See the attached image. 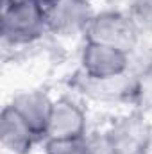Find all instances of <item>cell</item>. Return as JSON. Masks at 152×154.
Segmentation results:
<instances>
[{
	"mask_svg": "<svg viewBox=\"0 0 152 154\" xmlns=\"http://www.w3.org/2000/svg\"><path fill=\"white\" fill-rule=\"evenodd\" d=\"M48 31L43 0H4L0 32L5 43L29 45Z\"/></svg>",
	"mask_w": 152,
	"mask_h": 154,
	"instance_id": "1",
	"label": "cell"
},
{
	"mask_svg": "<svg viewBox=\"0 0 152 154\" xmlns=\"http://www.w3.org/2000/svg\"><path fill=\"white\" fill-rule=\"evenodd\" d=\"M140 29L141 27L131 14L120 11H102L93 14L84 36L88 41L102 43L129 54L138 43Z\"/></svg>",
	"mask_w": 152,
	"mask_h": 154,
	"instance_id": "2",
	"label": "cell"
},
{
	"mask_svg": "<svg viewBox=\"0 0 152 154\" xmlns=\"http://www.w3.org/2000/svg\"><path fill=\"white\" fill-rule=\"evenodd\" d=\"M81 66L84 75L97 82L114 81L129 68V54L113 47L88 41L81 52Z\"/></svg>",
	"mask_w": 152,
	"mask_h": 154,
	"instance_id": "3",
	"label": "cell"
},
{
	"mask_svg": "<svg viewBox=\"0 0 152 154\" xmlns=\"http://www.w3.org/2000/svg\"><path fill=\"white\" fill-rule=\"evenodd\" d=\"M48 31L59 36L86 34L93 18L90 0H43Z\"/></svg>",
	"mask_w": 152,
	"mask_h": 154,
	"instance_id": "4",
	"label": "cell"
},
{
	"mask_svg": "<svg viewBox=\"0 0 152 154\" xmlns=\"http://www.w3.org/2000/svg\"><path fill=\"white\" fill-rule=\"evenodd\" d=\"M116 154H147L152 143V129L140 115H125L104 133Z\"/></svg>",
	"mask_w": 152,
	"mask_h": 154,
	"instance_id": "5",
	"label": "cell"
},
{
	"mask_svg": "<svg viewBox=\"0 0 152 154\" xmlns=\"http://www.w3.org/2000/svg\"><path fill=\"white\" fill-rule=\"evenodd\" d=\"M86 113L77 102L57 99L52 106L47 138H86Z\"/></svg>",
	"mask_w": 152,
	"mask_h": 154,
	"instance_id": "6",
	"label": "cell"
},
{
	"mask_svg": "<svg viewBox=\"0 0 152 154\" xmlns=\"http://www.w3.org/2000/svg\"><path fill=\"white\" fill-rule=\"evenodd\" d=\"M0 140L13 154H29L34 143L39 142L38 134L11 104H7L0 113Z\"/></svg>",
	"mask_w": 152,
	"mask_h": 154,
	"instance_id": "7",
	"label": "cell"
},
{
	"mask_svg": "<svg viewBox=\"0 0 152 154\" xmlns=\"http://www.w3.org/2000/svg\"><path fill=\"white\" fill-rule=\"evenodd\" d=\"M11 106L31 125V129L38 134L39 140L47 138V127H48V120L54 106V100L47 93L38 90L22 91L13 99Z\"/></svg>",
	"mask_w": 152,
	"mask_h": 154,
	"instance_id": "8",
	"label": "cell"
},
{
	"mask_svg": "<svg viewBox=\"0 0 152 154\" xmlns=\"http://www.w3.org/2000/svg\"><path fill=\"white\" fill-rule=\"evenodd\" d=\"M45 154H86V138H47Z\"/></svg>",
	"mask_w": 152,
	"mask_h": 154,
	"instance_id": "9",
	"label": "cell"
},
{
	"mask_svg": "<svg viewBox=\"0 0 152 154\" xmlns=\"http://www.w3.org/2000/svg\"><path fill=\"white\" fill-rule=\"evenodd\" d=\"M131 16L138 22L140 27L152 29V0H132Z\"/></svg>",
	"mask_w": 152,
	"mask_h": 154,
	"instance_id": "10",
	"label": "cell"
},
{
	"mask_svg": "<svg viewBox=\"0 0 152 154\" xmlns=\"http://www.w3.org/2000/svg\"><path fill=\"white\" fill-rule=\"evenodd\" d=\"M86 154H116L106 134H97L86 138Z\"/></svg>",
	"mask_w": 152,
	"mask_h": 154,
	"instance_id": "11",
	"label": "cell"
},
{
	"mask_svg": "<svg viewBox=\"0 0 152 154\" xmlns=\"http://www.w3.org/2000/svg\"><path fill=\"white\" fill-rule=\"evenodd\" d=\"M2 2H4V0H2Z\"/></svg>",
	"mask_w": 152,
	"mask_h": 154,
	"instance_id": "12",
	"label": "cell"
}]
</instances>
